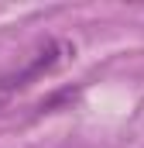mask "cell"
<instances>
[{"label": "cell", "mask_w": 144, "mask_h": 148, "mask_svg": "<svg viewBox=\"0 0 144 148\" xmlns=\"http://www.w3.org/2000/svg\"><path fill=\"white\" fill-rule=\"evenodd\" d=\"M72 55H75L72 41H65V38H48L45 45H38L35 52L28 55L24 66H17V69H10V73L0 76V100L7 103L10 97H17V93L28 90L31 83L45 79L48 73H55V69H62Z\"/></svg>", "instance_id": "cell-1"}, {"label": "cell", "mask_w": 144, "mask_h": 148, "mask_svg": "<svg viewBox=\"0 0 144 148\" xmlns=\"http://www.w3.org/2000/svg\"><path fill=\"white\" fill-rule=\"evenodd\" d=\"M75 93H79V90H72V86H69V90H58V93H52V97H45V100L35 107V114H52L55 107H62V103H72V100H75Z\"/></svg>", "instance_id": "cell-2"}, {"label": "cell", "mask_w": 144, "mask_h": 148, "mask_svg": "<svg viewBox=\"0 0 144 148\" xmlns=\"http://www.w3.org/2000/svg\"><path fill=\"white\" fill-rule=\"evenodd\" d=\"M3 107H7V103H3V100H0V110H3Z\"/></svg>", "instance_id": "cell-3"}]
</instances>
